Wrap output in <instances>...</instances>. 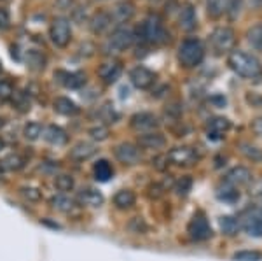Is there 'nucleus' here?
Listing matches in <instances>:
<instances>
[{
	"mask_svg": "<svg viewBox=\"0 0 262 261\" xmlns=\"http://www.w3.org/2000/svg\"><path fill=\"white\" fill-rule=\"evenodd\" d=\"M229 67L241 77H247V79H255L262 74V65L260 62L257 60L255 56L252 54L245 53V51H231L227 58Z\"/></svg>",
	"mask_w": 262,
	"mask_h": 261,
	"instance_id": "obj_1",
	"label": "nucleus"
},
{
	"mask_svg": "<svg viewBox=\"0 0 262 261\" xmlns=\"http://www.w3.org/2000/svg\"><path fill=\"white\" fill-rule=\"evenodd\" d=\"M51 41L54 42L58 47H65L69 46L70 37H72V32H70V23L65 18H54L51 23L49 28Z\"/></svg>",
	"mask_w": 262,
	"mask_h": 261,
	"instance_id": "obj_6",
	"label": "nucleus"
},
{
	"mask_svg": "<svg viewBox=\"0 0 262 261\" xmlns=\"http://www.w3.org/2000/svg\"><path fill=\"white\" fill-rule=\"evenodd\" d=\"M142 39L145 42H152V44H161V42L168 41V32H166L165 25L161 23V19L157 16H149L142 25Z\"/></svg>",
	"mask_w": 262,
	"mask_h": 261,
	"instance_id": "obj_3",
	"label": "nucleus"
},
{
	"mask_svg": "<svg viewBox=\"0 0 262 261\" xmlns=\"http://www.w3.org/2000/svg\"><path fill=\"white\" fill-rule=\"evenodd\" d=\"M229 0H206V13L210 18H220L227 11Z\"/></svg>",
	"mask_w": 262,
	"mask_h": 261,
	"instance_id": "obj_32",
	"label": "nucleus"
},
{
	"mask_svg": "<svg viewBox=\"0 0 262 261\" xmlns=\"http://www.w3.org/2000/svg\"><path fill=\"white\" fill-rule=\"evenodd\" d=\"M252 172L247 167H234L225 173V183L238 188V186H245L252 183Z\"/></svg>",
	"mask_w": 262,
	"mask_h": 261,
	"instance_id": "obj_14",
	"label": "nucleus"
},
{
	"mask_svg": "<svg viewBox=\"0 0 262 261\" xmlns=\"http://www.w3.org/2000/svg\"><path fill=\"white\" fill-rule=\"evenodd\" d=\"M234 261H260L262 259V252L259 251H240L233 254Z\"/></svg>",
	"mask_w": 262,
	"mask_h": 261,
	"instance_id": "obj_39",
	"label": "nucleus"
},
{
	"mask_svg": "<svg viewBox=\"0 0 262 261\" xmlns=\"http://www.w3.org/2000/svg\"><path fill=\"white\" fill-rule=\"evenodd\" d=\"M178 25L182 30L190 32L196 28V9L190 4H185L180 9V16H178Z\"/></svg>",
	"mask_w": 262,
	"mask_h": 261,
	"instance_id": "obj_18",
	"label": "nucleus"
},
{
	"mask_svg": "<svg viewBox=\"0 0 262 261\" xmlns=\"http://www.w3.org/2000/svg\"><path fill=\"white\" fill-rule=\"evenodd\" d=\"M229 128H231V123H229L227 118H213L208 123V137L210 135L222 137Z\"/></svg>",
	"mask_w": 262,
	"mask_h": 261,
	"instance_id": "obj_27",
	"label": "nucleus"
},
{
	"mask_svg": "<svg viewBox=\"0 0 262 261\" xmlns=\"http://www.w3.org/2000/svg\"><path fill=\"white\" fill-rule=\"evenodd\" d=\"M247 41L250 42V46L255 47V49H262V25L252 26L247 32Z\"/></svg>",
	"mask_w": 262,
	"mask_h": 261,
	"instance_id": "obj_37",
	"label": "nucleus"
},
{
	"mask_svg": "<svg viewBox=\"0 0 262 261\" xmlns=\"http://www.w3.org/2000/svg\"><path fill=\"white\" fill-rule=\"evenodd\" d=\"M109 135H110L109 126H105V125H96V126H93V128H89V137L93 138V140H96V142L107 140Z\"/></svg>",
	"mask_w": 262,
	"mask_h": 261,
	"instance_id": "obj_38",
	"label": "nucleus"
},
{
	"mask_svg": "<svg viewBox=\"0 0 262 261\" xmlns=\"http://www.w3.org/2000/svg\"><path fill=\"white\" fill-rule=\"evenodd\" d=\"M93 172H94V177H96L98 181L105 183V181H109L110 177H112L114 168L107 160H100V161H96V165L93 167Z\"/></svg>",
	"mask_w": 262,
	"mask_h": 261,
	"instance_id": "obj_31",
	"label": "nucleus"
},
{
	"mask_svg": "<svg viewBox=\"0 0 262 261\" xmlns=\"http://www.w3.org/2000/svg\"><path fill=\"white\" fill-rule=\"evenodd\" d=\"M218 226H220V231L224 235H236L238 230H240V219L238 217H233V216H222L218 219Z\"/></svg>",
	"mask_w": 262,
	"mask_h": 261,
	"instance_id": "obj_29",
	"label": "nucleus"
},
{
	"mask_svg": "<svg viewBox=\"0 0 262 261\" xmlns=\"http://www.w3.org/2000/svg\"><path fill=\"white\" fill-rule=\"evenodd\" d=\"M13 93H14V90H13V86L9 84V82H0V98L2 100H7V98H11L13 97Z\"/></svg>",
	"mask_w": 262,
	"mask_h": 261,
	"instance_id": "obj_45",
	"label": "nucleus"
},
{
	"mask_svg": "<svg viewBox=\"0 0 262 261\" xmlns=\"http://www.w3.org/2000/svg\"><path fill=\"white\" fill-rule=\"evenodd\" d=\"M19 195L26 201H30V204H37V201L42 200L41 189L34 188V186H23V188H19Z\"/></svg>",
	"mask_w": 262,
	"mask_h": 261,
	"instance_id": "obj_36",
	"label": "nucleus"
},
{
	"mask_svg": "<svg viewBox=\"0 0 262 261\" xmlns=\"http://www.w3.org/2000/svg\"><path fill=\"white\" fill-rule=\"evenodd\" d=\"M110 23H112V16L109 13H98L94 14L93 18H91V32L93 34H103L107 28L110 26Z\"/></svg>",
	"mask_w": 262,
	"mask_h": 261,
	"instance_id": "obj_26",
	"label": "nucleus"
},
{
	"mask_svg": "<svg viewBox=\"0 0 262 261\" xmlns=\"http://www.w3.org/2000/svg\"><path fill=\"white\" fill-rule=\"evenodd\" d=\"M4 146H6V144H4V140H2V138H0V151H2V149H4Z\"/></svg>",
	"mask_w": 262,
	"mask_h": 261,
	"instance_id": "obj_50",
	"label": "nucleus"
},
{
	"mask_svg": "<svg viewBox=\"0 0 262 261\" xmlns=\"http://www.w3.org/2000/svg\"><path fill=\"white\" fill-rule=\"evenodd\" d=\"M96 146L93 144V142H77V144L74 146L72 149H70V158H72L74 161H87L89 158H93L94 154H96Z\"/></svg>",
	"mask_w": 262,
	"mask_h": 261,
	"instance_id": "obj_15",
	"label": "nucleus"
},
{
	"mask_svg": "<svg viewBox=\"0 0 262 261\" xmlns=\"http://www.w3.org/2000/svg\"><path fill=\"white\" fill-rule=\"evenodd\" d=\"M70 2H72V0H58V6L61 7V9H67V7H70Z\"/></svg>",
	"mask_w": 262,
	"mask_h": 261,
	"instance_id": "obj_49",
	"label": "nucleus"
},
{
	"mask_svg": "<svg viewBox=\"0 0 262 261\" xmlns=\"http://www.w3.org/2000/svg\"><path fill=\"white\" fill-rule=\"evenodd\" d=\"M217 196L222 201H229V204H231V201H236L238 198H240V191H238V189L234 188V186L225 183L224 186H222V188H218Z\"/></svg>",
	"mask_w": 262,
	"mask_h": 261,
	"instance_id": "obj_35",
	"label": "nucleus"
},
{
	"mask_svg": "<svg viewBox=\"0 0 262 261\" xmlns=\"http://www.w3.org/2000/svg\"><path fill=\"white\" fill-rule=\"evenodd\" d=\"M241 2H243V0H229V2H227V13H229V16H231L233 19L236 18L238 14H240Z\"/></svg>",
	"mask_w": 262,
	"mask_h": 261,
	"instance_id": "obj_44",
	"label": "nucleus"
},
{
	"mask_svg": "<svg viewBox=\"0 0 262 261\" xmlns=\"http://www.w3.org/2000/svg\"><path fill=\"white\" fill-rule=\"evenodd\" d=\"M42 135L49 144H53V146H63V144H67V140H69V135H67L65 130L56 125H49L47 128H44Z\"/></svg>",
	"mask_w": 262,
	"mask_h": 261,
	"instance_id": "obj_19",
	"label": "nucleus"
},
{
	"mask_svg": "<svg viewBox=\"0 0 262 261\" xmlns=\"http://www.w3.org/2000/svg\"><path fill=\"white\" fill-rule=\"evenodd\" d=\"M252 132L255 133L257 137H262V116L255 118V120L252 121Z\"/></svg>",
	"mask_w": 262,
	"mask_h": 261,
	"instance_id": "obj_47",
	"label": "nucleus"
},
{
	"mask_svg": "<svg viewBox=\"0 0 262 261\" xmlns=\"http://www.w3.org/2000/svg\"><path fill=\"white\" fill-rule=\"evenodd\" d=\"M102 118L107 121V123H114V120H116V114H114V110H110V105H103V110H102Z\"/></svg>",
	"mask_w": 262,
	"mask_h": 261,
	"instance_id": "obj_46",
	"label": "nucleus"
},
{
	"mask_svg": "<svg viewBox=\"0 0 262 261\" xmlns=\"http://www.w3.org/2000/svg\"><path fill=\"white\" fill-rule=\"evenodd\" d=\"M190 188H192V179H190L189 176H185V177H182V179H178L177 186H175V191H177L178 195L185 196L190 191Z\"/></svg>",
	"mask_w": 262,
	"mask_h": 261,
	"instance_id": "obj_40",
	"label": "nucleus"
},
{
	"mask_svg": "<svg viewBox=\"0 0 262 261\" xmlns=\"http://www.w3.org/2000/svg\"><path fill=\"white\" fill-rule=\"evenodd\" d=\"M0 70H2V67H0Z\"/></svg>",
	"mask_w": 262,
	"mask_h": 261,
	"instance_id": "obj_51",
	"label": "nucleus"
},
{
	"mask_svg": "<svg viewBox=\"0 0 262 261\" xmlns=\"http://www.w3.org/2000/svg\"><path fill=\"white\" fill-rule=\"evenodd\" d=\"M166 146V138L159 132H149L138 135V148L150 149V151H159Z\"/></svg>",
	"mask_w": 262,
	"mask_h": 261,
	"instance_id": "obj_13",
	"label": "nucleus"
},
{
	"mask_svg": "<svg viewBox=\"0 0 262 261\" xmlns=\"http://www.w3.org/2000/svg\"><path fill=\"white\" fill-rule=\"evenodd\" d=\"M11 98H13V102L19 110H28L30 109V100L25 93H13V97Z\"/></svg>",
	"mask_w": 262,
	"mask_h": 261,
	"instance_id": "obj_41",
	"label": "nucleus"
},
{
	"mask_svg": "<svg viewBox=\"0 0 262 261\" xmlns=\"http://www.w3.org/2000/svg\"><path fill=\"white\" fill-rule=\"evenodd\" d=\"M159 126V121L152 112H137L131 118V128L138 133H149Z\"/></svg>",
	"mask_w": 262,
	"mask_h": 261,
	"instance_id": "obj_11",
	"label": "nucleus"
},
{
	"mask_svg": "<svg viewBox=\"0 0 262 261\" xmlns=\"http://www.w3.org/2000/svg\"><path fill=\"white\" fill-rule=\"evenodd\" d=\"M129 79H131V82H133V86H137L138 90H147L154 84L156 74H154L152 70L147 69V67L138 65L129 72Z\"/></svg>",
	"mask_w": 262,
	"mask_h": 261,
	"instance_id": "obj_12",
	"label": "nucleus"
},
{
	"mask_svg": "<svg viewBox=\"0 0 262 261\" xmlns=\"http://www.w3.org/2000/svg\"><path fill=\"white\" fill-rule=\"evenodd\" d=\"M205 58V47L198 39H185L178 47V62L185 69L198 67Z\"/></svg>",
	"mask_w": 262,
	"mask_h": 261,
	"instance_id": "obj_2",
	"label": "nucleus"
},
{
	"mask_svg": "<svg viewBox=\"0 0 262 261\" xmlns=\"http://www.w3.org/2000/svg\"><path fill=\"white\" fill-rule=\"evenodd\" d=\"M137 204V195L131 189H119L114 195V205L119 211H129L131 207H135Z\"/></svg>",
	"mask_w": 262,
	"mask_h": 261,
	"instance_id": "obj_17",
	"label": "nucleus"
},
{
	"mask_svg": "<svg viewBox=\"0 0 262 261\" xmlns=\"http://www.w3.org/2000/svg\"><path fill=\"white\" fill-rule=\"evenodd\" d=\"M26 67L34 72H41L46 67V56L37 49H31L26 53Z\"/></svg>",
	"mask_w": 262,
	"mask_h": 261,
	"instance_id": "obj_28",
	"label": "nucleus"
},
{
	"mask_svg": "<svg viewBox=\"0 0 262 261\" xmlns=\"http://www.w3.org/2000/svg\"><path fill=\"white\" fill-rule=\"evenodd\" d=\"M79 201L87 207H100L103 204V195L94 188H82L79 191Z\"/></svg>",
	"mask_w": 262,
	"mask_h": 261,
	"instance_id": "obj_20",
	"label": "nucleus"
},
{
	"mask_svg": "<svg viewBox=\"0 0 262 261\" xmlns=\"http://www.w3.org/2000/svg\"><path fill=\"white\" fill-rule=\"evenodd\" d=\"M114 154L122 165H137L142 160V153L138 149V146L131 144V142H121L116 146Z\"/></svg>",
	"mask_w": 262,
	"mask_h": 261,
	"instance_id": "obj_9",
	"label": "nucleus"
},
{
	"mask_svg": "<svg viewBox=\"0 0 262 261\" xmlns=\"http://www.w3.org/2000/svg\"><path fill=\"white\" fill-rule=\"evenodd\" d=\"M168 161H172L173 165H178V167H189V165L196 163L198 161V153L194 148L190 146H177L172 151L168 153Z\"/></svg>",
	"mask_w": 262,
	"mask_h": 261,
	"instance_id": "obj_8",
	"label": "nucleus"
},
{
	"mask_svg": "<svg viewBox=\"0 0 262 261\" xmlns=\"http://www.w3.org/2000/svg\"><path fill=\"white\" fill-rule=\"evenodd\" d=\"M135 35L129 28H117L110 35L109 42H107V47L114 53H119V51H124L133 44Z\"/></svg>",
	"mask_w": 262,
	"mask_h": 261,
	"instance_id": "obj_10",
	"label": "nucleus"
},
{
	"mask_svg": "<svg viewBox=\"0 0 262 261\" xmlns=\"http://www.w3.org/2000/svg\"><path fill=\"white\" fill-rule=\"evenodd\" d=\"M129 230L135 233H145L147 231V224L144 223L142 217H133L129 223Z\"/></svg>",
	"mask_w": 262,
	"mask_h": 261,
	"instance_id": "obj_43",
	"label": "nucleus"
},
{
	"mask_svg": "<svg viewBox=\"0 0 262 261\" xmlns=\"http://www.w3.org/2000/svg\"><path fill=\"white\" fill-rule=\"evenodd\" d=\"M122 72V65L117 60H109L105 63H102L100 69H98V76H100L105 82H114L117 81L119 76Z\"/></svg>",
	"mask_w": 262,
	"mask_h": 261,
	"instance_id": "obj_16",
	"label": "nucleus"
},
{
	"mask_svg": "<svg viewBox=\"0 0 262 261\" xmlns=\"http://www.w3.org/2000/svg\"><path fill=\"white\" fill-rule=\"evenodd\" d=\"M54 110L63 114V116H75V114H79L77 104L67 97H58L56 100H54Z\"/></svg>",
	"mask_w": 262,
	"mask_h": 261,
	"instance_id": "obj_25",
	"label": "nucleus"
},
{
	"mask_svg": "<svg viewBox=\"0 0 262 261\" xmlns=\"http://www.w3.org/2000/svg\"><path fill=\"white\" fill-rule=\"evenodd\" d=\"M135 14V6L131 2H121L114 7L112 11V23H126L133 18Z\"/></svg>",
	"mask_w": 262,
	"mask_h": 261,
	"instance_id": "obj_21",
	"label": "nucleus"
},
{
	"mask_svg": "<svg viewBox=\"0 0 262 261\" xmlns=\"http://www.w3.org/2000/svg\"><path fill=\"white\" fill-rule=\"evenodd\" d=\"M238 149L252 163H262V149L257 148L255 144H252V142H240Z\"/></svg>",
	"mask_w": 262,
	"mask_h": 261,
	"instance_id": "obj_24",
	"label": "nucleus"
},
{
	"mask_svg": "<svg viewBox=\"0 0 262 261\" xmlns=\"http://www.w3.org/2000/svg\"><path fill=\"white\" fill-rule=\"evenodd\" d=\"M250 196L260 201V211H262V179L253 181L250 186Z\"/></svg>",
	"mask_w": 262,
	"mask_h": 261,
	"instance_id": "obj_42",
	"label": "nucleus"
},
{
	"mask_svg": "<svg viewBox=\"0 0 262 261\" xmlns=\"http://www.w3.org/2000/svg\"><path fill=\"white\" fill-rule=\"evenodd\" d=\"M54 186H56L58 191L61 193H69L74 189L75 186V181L72 176H69V173H59V176L54 177Z\"/></svg>",
	"mask_w": 262,
	"mask_h": 261,
	"instance_id": "obj_34",
	"label": "nucleus"
},
{
	"mask_svg": "<svg viewBox=\"0 0 262 261\" xmlns=\"http://www.w3.org/2000/svg\"><path fill=\"white\" fill-rule=\"evenodd\" d=\"M9 26V14L6 13L4 9H0V28H7Z\"/></svg>",
	"mask_w": 262,
	"mask_h": 261,
	"instance_id": "obj_48",
	"label": "nucleus"
},
{
	"mask_svg": "<svg viewBox=\"0 0 262 261\" xmlns=\"http://www.w3.org/2000/svg\"><path fill=\"white\" fill-rule=\"evenodd\" d=\"M56 77L63 86L72 88V90L81 88L82 82H84V77H82L81 74H74V72H58Z\"/></svg>",
	"mask_w": 262,
	"mask_h": 261,
	"instance_id": "obj_30",
	"label": "nucleus"
},
{
	"mask_svg": "<svg viewBox=\"0 0 262 261\" xmlns=\"http://www.w3.org/2000/svg\"><path fill=\"white\" fill-rule=\"evenodd\" d=\"M187 233H189L190 239L196 240V242H205V240H208V239H212V237H213L212 226H210L208 219H206L201 212L194 214L192 219L189 221Z\"/></svg>",
	"mask_w": 262,
	"mask_h": 261,
	"instance_id": "obj_4",
	"label": "nucleus"
},
{
	"mask_svg": "<svg viewBox=\"0 0 262 261\" xmlns=\"http://www.w3.org/2000/svg\"><path fill=\"white\" fill-rule=\"evenodd\" d=\"M49 204H51V207H53L54 211L63 212V214H69V212H72L75 209V201L70 198L69 195H65V193L54 195L53 198H51Z\"/></svg>",
	"mask_w": 262,
	"mask_h": 261,
	"instance_id": "obj_22",
	"label": "nucleus"
},
{
	"mask_svg": "<svg viewBox=\"0 0 262 261\" xmlns=\"http://www.w3.org/2000/svg\"><path fill=\"white\" fill-rule=\"evenodd\" d=\"M240 226L248 233L250 237H262V211L260 209H250L240 217Z\"/></svg>",
	"mask_w": 262,
	"mask_h": 261,
	"instance_id": "obj_7",
	"label": "nucleus"
},
{
	"mask_svg": "<svg viewBox=\"0 0 262 261\" xmlns=\"http://www.w3.org/2000/svg\"><path fill=\"white\" fill-rule=\"evenodd\" d=\"M26 165V160L18 153H11L0 161V168L6 170V172H18Z\"/></svg>",
	"mask_w": 262,
	"mask_h": 261,
	"instance_id": "obj_23",
	"label": "nucleus"
},
{
	"mask_svg": "<svg viewBox=\"0 0 262 261\" xmlns=\"http://www.w3.org/2000/svg\"><path fill=\"white\" fill-rule=\"evenodd\" d=\"M234 41H236L234 30L229 28V26H218V28L213 30L212 35H210V44H212L213 51H215L217 54H222L231 49L234 46Z\"/></svg>",
	"mask_w": 262,
	"mask_h": 261,
	"instance_id": "obj_5",
	"label": "nucleus"
},
{
	"mask_svg": "<svg viewBox=\"0 0 262 261\" xmlns=\"http://www.w3.org/2000/svg\"><path fill=\"white\" fill-rule=\"evenodd\" d=\"M42 133H44V128L41 123H37V121H30V123H26L25 128H23V137L30 142L39 140Z\"/></svg>",
	"mask_w": 262,
	"mask_h": 261,
	"instance_id": "obj_33",
	"label": "nucleus"
}]
</instances>
